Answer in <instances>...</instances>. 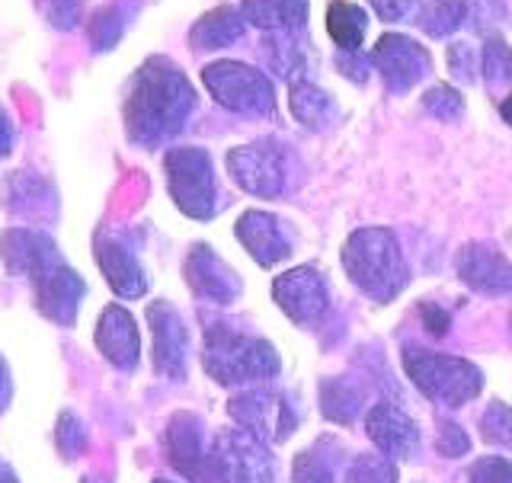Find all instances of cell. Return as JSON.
<instances>
[{
  "label": "cell",
  "instance_id": "9",
  "mask_svg": "<svg viewBox=\"0 0 512 483\" xmlns=\"http://www.w3.org/2000/svg\"><path fill=\"white\" fill-rule=\"evenodd\" d=\"M368 64L384 77V87L391 93H407L432 71V58L426 48L400 32H384L378 45L368 55Z\"/></svg>",
  "mask_w": 512,
  "mask_h": 483
},
{
  "label": "cell",
  "instance_id": "39",
  "mask_svg": "<svg viewBox=\"0 0 512 483\" xmlns=\"http://www.w3.org/2000/svg\"><path fill=\"white\" fill-rule=\"evenodd\" d=\"M381 23H397L416 10V0H368Z\"/></svg>",
  "mask_w": 512,
  "mask_h": 483
},
{
  "label": "cell",
  "instance_id": "23",
  "mask_svg": "<svg viewBox=\"0 0 512 483\" xmlns=\"http://www.w3.org/2000/svg\"><path fill=\"white\" fill-rule=\"evenodd\" d=\"M240 13L266 32H308L311 0H244Z\"/></svg>",
  "mask_w": 512,
  "mask_h": 483
},
{
  "label": "cell",
  "instance_id": "6",
  "mask_svg": "<svg viewBox=\"0 0 512 483\" xmlns=\"http://www.w3.org/2000/svg\"><path fill=\"white\" fill-rule=\"evenodd\" d=\"M202 80L212 100L221 109L240 112V116H276V90H272V80L250 68L244 61H212L202 68Z\"/></svg>",
  "mask_w": 512,
  "mask_h": 483
},
{
  "label": "cell",
  "instance_id": "4",
  "mask_svg": "<svg viewBox=\"0 0 512 483\" xmlns=\"http://www.w3.org/2000/svg\"><path fill=\"white\" fill-rule=\"evenodd\" d=\"M228 173L240 189L260 199H282L301 183L295 148L279 138H260L228 151Z\"/></svg>",
  "mask_w": 512,
  "mask_h": 483
},
{
  "label": "cell",
  "instance_id": "29",
  "mask_svg": "<svg viewBox=\"0 0 512 483\" xmlns=\"http://www.w3.org/2000/svg\"><path fill=\"white\" fill-rule=\"evenodd\" d=\"M480 74L487 77L490 90L512 80V48L496 32H490L484 39V48H480Z\"/></svg>",
  "mask_w": 512,
  "mask_h": 483
},
{
  "label": "cell",
  "instance_id": "12",
  "mask_svg": "<svg viewBox=\"0 0 512 483\" xmlns=\"http://www.w3.org/2000/svg\"><path fill=\"white\" fill-rule=\"evenodd\" d=\"M292 224H285L279 215L260 212V208H250L237 218L234 234L244 244V250L253 256L260 266H276L282 263L288 253H292Z\"/></svg>",
  "mask_w": 512,
  "mask_h": 483
},
{
  "label": "cell",
  "instance_id": "44",
  "mask_svg": "<svg viewBox=\"0 0 512 483\" xmlns=\"http://www.w3.org/2000/svg\"><path fill=\"white\" fill-rule=\"evenodd\" d=\"M0 483H16L13 477H0Z\"/></svg>",
  "mask_w": 512,
  "mask_h": 483
},
{
  "label": "cell",
  "instance_id": "20",
  "mask_svg": "<svg viewBox=\"0 0 512 483\" xmlns=\"http://www.w3.org/2000/svg\"><path fill=\"white\" fill-rule=\"evenodd\" d=\"M96 263H100L109 288L119 298H141L144 292H148V276H144V269L135 260V253L128 250L122 240L109 237V234L96 237Z\"/></svg>",
  "mask_w": 512,
  "mask_h": 483
},
{
  "label": "cell",
  "instance_id": "22",
  "mask_svg": "<svg viewBox=\"0 0 512 483\" xmlns=\"http://www.w3.org/2000/svg\"><path fill=\"white\" fill-rule=\"evenodd\" d=\"M244 13L231 4H221L215 10L202 13L196 23L189 29V45L196 48V52H218V48H228L234 42H240L244 36Z\"/></svg>",
  "mask_w": 512,
  "mask_h": 483
},
{
  "label": "cell",
  "instance_id": "28",
  "mask_svg": "<svg viewBox=\"0 0 512 483\" xmlns=\"http://www.w3.org/2000/svg\"><path fill=\"white\" fill-rule=\"evenodd\" d=\"M128 20H132V13H128V7L122 4V0L96 10L93 20H90V29H87L93 52H112V48L119 45V39L125 36Z\"/></svg>",
  "mask_w": 512,
  "mask_h": 483
},
{
  "label": "cell",
  "instance_id": "45",
  "mask_svg": "<svg viewBox=\"0 0 512 483\" xmlns=\"http://www.w3.org/2000/svg\"><path fill=\"white\" fill-rule=\"evenodd\" d=\"M154 483H170V480H154Z\"/></svg>",
  "mask_w": 512,
  "mask_h": 483
},
{
  "label": "cell",
  "instance_id": "11",
  "mask_svg": "<svg viewBox=\"0 0 512 483\" xmlns=\"http://www.w3.org/2000/svg\"><path fill=\"white\" fill-rule=\"evenodd\" d=\"M272 298L298 327H314L330 311V292L317 266H295L272 285Z\"/></svg>",
  "mask_w": 512,
  "mask_h": 483
},
{
  "label": "cell",
  "instance_id": "21",
  "mask_svg": "<svg viewBox=\"0 0 512 483\" xmlns=\"http://www.w3.org/2000/svg\"><path fill=\"white\" fill-rule=\"evenodd\" d=\"M260 55L266 58L269 71L288 80V87L311 74V42L308 32H266L260 42Z\"/></svg>",
  "mask_w": 512,
  "mask_h": 483
},
{
  "label": "cell",
  "instance_id": "19",
  "mask_svg": "<svg viewBox=\"0 0 512 483\" xmlns=\"http://www.w3.org/2000/svg\"><path fill=\"white\" fill-rule=\"evenodd\" d=\"M96 349L103 352L106 362L125 368V372H132L138 365V352H141L138 327H135V317L128 314L122 304H109L100 314V320H96Z\"/></svg>",
  "mask_w": 512,
  "mask_h": 483
},
{
  "label": "cell",
  "instance_id": "16",
  "mask_svg": "<svg viewBox=\"0 0 512 483\" xmlns=\"http://www.w3.org/2000/svg\"><path fill=\"white\" fill-rule=\"evenodd\" d=\"M455 266L458 279L480 295H506L512 288V266L490 244H464Z\"/></svg>",
  "mask_w": 512,
  "mask_h": 483
},
{
  "label": "cell",
  "instance_id": "38",
  "mask_svg": "<svg viewBox=\"0 0 512 483\" xmlns=\"http://www.w3.org/2000/svg\"><path fill=\"white\" fill-rule=\"evenodd\" d=\"M468 448H471V439H468V432H464L458 423H448V420L439 423V452L445 458L468 455Z\"/></svg>",
  "mask_w": 512,
  "mask_h": 483
},
{
  "label": "cell",
  "instance_id": "33",
  "mask_svg": "<svg viewBox=\"0 0 512 483\" xmlns=\"http://www.w3.org/2000/svg\"><path fill=\"white\" fill-rule=\"evenodd\" d=\"M292 483H336V477L327 458H320L317 452H301L292 464Z\"/></svg>",
  "mask_w": 512,
  "mask_h": 483
},
{
  "label": "cell",
  "instance_id": "13",
  "mask_svg": "<svg viewBox=\"0 0 512 483\" xmlns=\"http://www.w3.org/2000/svg\"><path fill=\"white\" fill-rule=\"evenodd\" d=\"M151 333H154V368L170 381L186 378V352H189V333L183 317L170 308L167 301H157L148 308Z\"/></svg>",
  "mask_w": 512,
  "mask_h": 483
},
{
  "label": "cell",
  "instance_id": "3",
  "mask_svg": "<svg viewBox=\"0 0 512 483\" xmlns=\"http://www.w3.org/2000/svg\"><path fill=\"white\" fill-rule=\"evenodd\" d=\"M205 372L218 384L269 381L279 375V352L260 336L240 333L221 320H205Z\"/></svg>",
  "mask_w": 512,
  "mask_h": 483
},
{
  "label": "cell",
  "instance_id": "31",
  "mask_svg": "<svg viewBox=\"0 0 512 483\" xmlns=\"http://www.w3.org/2000/svg\"><path fill=\"white\" fill-rule=\"evenodd\" d=\"M423 109L429 112V116L442 119V122H455V119H461V112H464V100H461V93L455 87L436 84V87H429L423 93Z\"/></svg>",
  "mask_w": 512,
  "mask_h": 483
},
{
  "label": "cell",
  "instance_id": "27",
  "mask_svg": "<svg viewBox=\"0 0 512 483\" xmlns=\"http://www.w3.org/2000/svg\"><path fill=\"white\" fill-rule=\"evenodd\" d=\"M320 410H324L327 420L333 423H352L362 410V391L352 381L340 378H327L320 384Z\"/></svg>",
  "mask_w": 512,
  "mask_h": 483
},
{
  "label": "cell",
  "instance_id": "18",
  "mask_svg": "<svg viewBox=\"0 0 512 483\" xmlns=\"http://www.w3.org/2000/svg\"><path fill=\"white\" fill-rule=\"evenodd\" d=\"M36 298H39V308L58 320V324H71L77 308H80V298H84L87 285L80 282V276L74 269H68L61 260H55L52 266H45L36 279Z\"/></svg>",
  "mask_w": 512,
  "mask_h": 483
},
{
  "label": "cell",
  "instance_id": "40",
  "mask_svg": "<svg viewBox=\"0 0 512 483\" xmlns=\"http://www.w3.org/2000/svg\"><path fill=\"white\" fill-rule=\"evenodd\" d=\"M420 314H423V324H426V330L432 336H445L448 333V314L442 308H436V304H423Z\"/></svg>",
  "mask_w": 512,
  "mask_h": 483
},
{
  "label": "cell",
  "instance_id": "15",
  "mask_svg": "<svg viewBox=\"0 0 512 483\" xmlns=\"http://www.w3.org/2000/svg\"><path fill=\"white\" fill-rule=\"evenodd\" d=\"M365 429L368 439L375 442V448L391 461H404L413 458L416 448H420V429L410 420V416L394 407V404H375L365 413Z\"/></svg>",
  "mask_w": 512,
  "mask_h": 483
},
{
  "label": "cell",
  "instance_id": "10",
  "mask_svg": "<svg viewBox=\"0 0 512 483\" xmlns=\"http://www.w3.org/2000/svg\"><path fill=\"white\" fill-rule=\"evenodd\" d=\"M231 416L240 429L253 432L263 442H285L298 426V413L285 394L276 391H247L231 400Z\"/></svg>",
  "mask_w": 512,
  "mask_h": 483
},
{
  "label": "cell",
  "instance_id": "26",
  "mask_svg": "<svg viewBox=\"0 0 512 483\" xmlns=\"http://www.w3.org/2000/svg\"><path fill=\"white\" fill-rule=\"evenodd\" d=\"M365 29H368V16L359 4L333 0L327 7V32H330V39L340 45L343 55H359V48L365 42Z\"/></svg>",
  "mask_w": 512,
  "mask_h": 483
},
{
  "label": "cell",
  "instance_id": "1",
  "mask_svg": "<svg viewBox=\"0 0 512 483\" xmlns=\"http://www.w3.org/2000/svg\"><path fill=\"white\" fill-rule=\"evenodd\" d=\"M196 109V90L186 74L164 55H154L135 71L125 96V132L135 144L157 148L186 125Z\"/></svg>",
  "mask_w": 512,
  "mask_h": 483
},
{
  "label": "cell",
  "instance_id": "2",
  "mask_svg": "<svg viewBox=\"0 0 512 483\" xmlns=\"http://www.w3.org/2000/svg\"><path fill=\"white\" fill-rule=\"evenodd\" d=\"M343 269L365 298L391 304L407 285V260L391 228H359L343 244Z\"/></svg>",
  "mask_w": 512,
  "mask_h": 483
},
{
  "label": "cell",
  "instance_id": "30",
  "mask_svg": "<svg viewBox=\"0 0 512 483\" xmlns=\"http://www.w3.org/2000/svg\"><path fill=\"white\" fill-rule=\"evenodd\" d=\"M346 483H397V468L384 455H359L349 464Z\"/></svg>",
  "mask_w": 512,
  "mask_h": 483
},
{
  "label": "cell",
  "instance_id": "25",
  "mask_svg": "<svg viewBox=\"0 0 512 483\" xmlns=\"http://www.w3.org/2000/svg\"><path fill=\"white\" fill-rule=\"evenodd\" d=\"M477 16H480V0H429L420 13V29L432 39H445L455 29L474 23Z\"/></svg>",
  "mask_w": 512,
  "mask_h": 483
},
{
  "label": "cell",
  "instance_id": "5",
  "mask_svg": "<svg viewBox=\"0 0 512 483\" xmlns=\"http://www.w3.org/2000/svg\"><path fill=\"white\" fill-rule=\"evenodd\" d=\"M404 372L429 400L452 410L464 407L484 391V375L474 362L442 356V352L404 346Z\"/></svg>",
  "mask_w": 512,
  "mask_h": 483
},
{
  "label": "cell",
  "instance_id": "14",
  "mask_svg": "<svg viewBox=\"0 0 512 483\" xmlns=\"http://www.w3.org/2000/svg\"><path fill=\"white\" fill-rule=\"evenodd\" d=\"M183 272H186V282L192 285V292L212 304H231L240 295L237 272L205 244H196L189 250Z\"/></svg>",
  "mask_w": 512,
  "mask_h": 483
},
{
  "label": "cell",
  "instance_id": "37",
  "mask_svg": "<svg viewBox=\"0 0 512 483\" xmlns=\"http://www.w3.org/2000/svg\"><path fill=\"white\" fill-rule=\"evenodd\" d=\"M55 442H58V448L64 455H77L80 448H84V426H80V420L74 413H61Z\"/></svg>",
  "mask_w": 512,
  "mask_h": 483
},
{
  "label": "cell",
  "instance_id": "24",
  "mask_svg": "<svg viewBox=\"0 0 512 483\" xmlns=\"http://www.w3.org/2000/svg\"><path fill=\"white\" fill-rule=\"evenodd\" d=\"M288 109H292V116L304 125L311 128V132H327V128L336 125L340 119V106L336 100L320 90L314 80H298V84L288 87Z\"/></svg>",
  "mask_w": 512,
  "mask_h": 483
},
{
  "label": "cell",
  "instance_id": "8",
  "mask_svg": "<svg viewBox=\"0 0 512 483\" xmlns=\"http://www.w3.org/2000/svg\"><path fill=\"white\" fill-rule=\"evenodd\" d=\"M272 458L247 429H221L208 448L205 483H272Z\"/></svg>",
  "mask_w": 512,
  "mask_h": 483
},
{
  "label": "cell",
  "instance_id": "32",
  "mask_svg": "<svg viewBox=\"0 0 512 483\" xmlns=\"http://www.w3.org/2000/svg\"><path fill=\"white\" fill-rule=\"evenodd\" d=\"M480 432H484L487 442L512 448V407H506L503 400H493L480 416Z\"/></svg>",
  "mask_w": 512,
  "mask_h": 483
},
{
  "label": "cell",
  "instance_id": "43",
  "mask_svg": "<svg viewBox=\"0 0 512 483\" xmlns=\"http://www.w3.org/2000/svg\"><path fill=\"white\" fill-rule=\"evenodd\" d=\"M4 391H7V372H4V362H0V404H4Z\"/></svg>",
  "mask_w": 512,
  "mask_h": 483
},
{
  "label": "cell",
  "instance_id": "42",
  "mask_svg": "<svg viewBox=\"0 0 512 483\" xmlns=\"http://www.w3.org/2000/svg\"><path fill=\"white\" fill-rule=\"evenodd\" d=\"M500 116H503V119H506V122L512 125V93H509L506 100L500 103Z\"/></svg>",
  "mask_w": 512,
  "mask_h": 483
},
{
  "label": "cell",
  "instance_id": "36",
  "mask_svg": "<svg viewBox=\"0 0 512 483\" xmlns=\"http://www.w3.org/2000/svg\"><path fill=\"white\" fill-rule=\"evenodd\" d=\"M471 483H512V461L480 458L471 464Z\"/></svg>",
  "mask_w": 512,
  "mask_h": 483
},
{
  "label": "cell",
  "instance_id": "34",
  "mask_svg": "<svg viewBox=\"0 0 512 483\" xmlns=\"http://www.w3.org/2000/svg\"><path fill=\"white\" fill-rule=\"evenodd\" d=\"M448 71H452V77L461 80V84H474L480 71V55L468 42H455L448 48Z\"/></svg>",
  "mask_w": 512,
  "mask_h": 483
},
{
  "label": "cell",
  "instance_id": "7",
  "mask_svg": "<svg viewBox=\"0 0 512 483\" xmlns=\"http://www.w3.org/2000/svg\"><path fill=\"white\" fill-rule=\"evenodd\" d=\"M167 167V189L183 215L208 221L218 215L221 199H218V183H215V167L212 157L202 148H173L164 157Z\"/></svg>",
  "mask_w": 512,
  "mask_h": 483
},
{
  "label": "cell",
  "instance_id": "35",
  "mask_svg": "<svg viewBox=\"0 0 512 483\" xmlns=\"http://www.w3.org/2000/svg\"><path fill=\"white\" fill-rule=\"evenodd\" d=\"M36 7L55 29H74L80 23L84 0H36Z\"/></svg>",
  "mask_w": 512,
  "mask_h": 483
},
{
  "label": "cell",
  "instance_id": "41",
  "mask_svg": "<svg viewBox=\"0 0 512 483\" xmlns=\"http://www.w3.org/2000/svg\"><path fill=\"white\" fill-rule=\"evenodd\" d=\"M10 148H13V125H10L7 109L0 106V157L10 154Z\"/></svg>",
  "mask_w": 512,
  "mask_h": 483
},
{
  "label": "cell",
  "instance_id": "17",
  "mask_svg": "<svg viewBox=\"0 0 512 483\" xmlns=\"http://www.w3.org/2000/svg\"><path fill=\"white\" fill-rule=\"evenodd\" d=\"M208 448H212V442H205V426H202L199 416L176 413L167 426V452H170L173 468L180 474H186L189 480L205 483Z\"/></svg>",
  "mask_w": 512,
  "mask_h": 483
}]
</instances>
